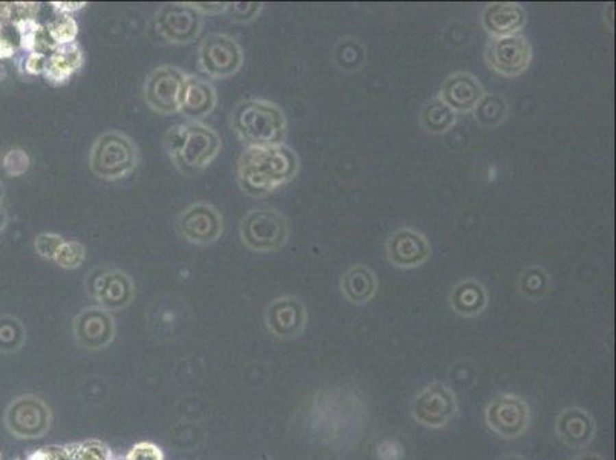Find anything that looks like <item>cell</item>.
<instances>
[{"label": "cell", "instance_id": "obj_22", "mask_svg": "<svg viewBox=\"0 0 616 460\" xmlns=\"http://www.w3.org/2000/svg\"><path fill=\"white\" fill-rule=\"evenodd\" d=\"M341 291L353 306H364L378 293V276L365 264H354L343 271L341 278Z\"/></svg>", "mask_w": 616, "mask_h": 460}, {"label": "cell", "instance_id": "obj_2", "mask_svg": "<svg viewBox=\"0 0 616 460\" xmlns=\"http://www.w3.org/2000/svg\"><path fill=\"white\" fill-rule=\"evenodd\" d=\"M221 137L203 121L175 125L164 135L169 158L184 177H195L204 172L221 152Z\"/></svg>", "mask_w": 616, "mask_h": 460}, {"label": "cell", "instance_id": "obj_25", "mask_svg": "<svg viewBox=\"0 0 616 460\" xmlns=\"http://www.w3.org/2000/svg\"><path fill=\"white\" fill-rule=\"evenodd\" d=\"M517 289L528 301H540L552 289V278L541 265H529L518 275Z\"/></svg>", "mask_w": 616, "mask_h": 460}, {"label": "cell", "instance_id": "obj_27", "mask_svg": "<svg viewBox=\"0 0 616 460\" xmlns=\"http://www.w3.org/2000/svg\"><path fill=\"white\" fill-rule=\"evenodd\" d=\"M333 57L343 73H358L367 63V49L358 38L345 37L336 43Z\"/></svg>", "mask_w": 616, "mask_h": 460}, {"label": "cell", "instance_id": "obj_20", "mask_svg": "<svg viewBox=\"0 0 616 460\" xmlns=\"http://www.w3.org/2000/svg\"><path fill=\"white\" fill-rule=\"evenodd\" d=\"M217 103V89L209 80L199 79L197 75H187L180 106V112L186 117L187 121H203L215 111Z\"/></svg>", "mask_w": 616, "mask_h": 460}, {"label": "cell", "instance_id": "obj_39", "mask_svg": "<svg viewBox=\"0 0 616 460\" xmlns=\"http://www.w3.org/2000/svg\"><path fill=\"white\" fill-rule=\"evenodd\" d=\"M574 460H604L600 455H595V452H582V455L576 456Z\"/></svg>", "mask_w": 616, "mask_h": 460}, {"label": "cell", "instance_id": "obj_17", "mask_svg": "<svg viewBox=\"0 0 616 460\" xmlns=\"http://www.w3.org/2000/svg\"><path fill=\"white\" fill-rule=\"evenodd\" d=\"M486 90L474 74L458 71L448 75L440 88L439 97L456 114H469L483 99Z\"/></svg>", "mask_w": 616, "mask_h": 460}, {"label": "cell", "instance_id": "obj_11", "mask_svg": "<svg viewBox=\"0 0 616 460\" xmlns=\"http://www.w3.org/2000/svg\"><path fill=\"white\" fill-rule=\"evenodd\" d=\"M177 232L184 241L193 245H212L221 238L224 218L221 212L207 202H197L180 212Z\"/></svg>", "mask_w": 616, "mask_h": 460}, {"label": "cell", "instance_id": "obj_37", "mask_svg": "<svg viewBox=\"0 0 616 460\" xmlns=\"http://www.w3.org/2000/svg\"><path fill=\"white\" fill-rule=\"evenodd\" d=\"M45 63H47V56L40 53H31L27 58V62H25V69L32 75L43 74Z\"/></svg>", "mask_w": 616, "mask_h": 460}, {"label": "cell", "instance_id": "obj_26", "mask_svg": "<svg viewBox=\"0 0 616 460\" xmlns=\"http://www.w3.org/2000/svg\"><path fill=\"white\" fill-rule=\"evenodd\" d=\"M474 119L483 129L498 128L509 115V101L503 94L486 93L474 109Z\"/></svg>", "mask_w": 616, "mask_h": 460}, {"label": "cell", "instance_id": "obj_28", "mask_svg": "<svg viewBox=\"0 0 616 460\" xmlns=\"http://www.w3.org/2000/svg\"><path fill=\"white\" fill-rule=\"evenodd\" d=\"M84 259H86V247L75 239H64L57 249L53 263L64 270H74L82 267Z\"/></svg>", "mask_w": 616, "mask_h": 460}, {"label": "cell", "instance_id": "obj_13", "mask_svg": "<svg viewBox=\"0 0 616 460\" xmlns=\"http://www.w3.org/2000/svg\"><path fill=\"white\" fill-rule=\"evenodd\" d=\"M203 25V14L192 8L189 2L161 5L155 14L158 34L172 45H189L197 40Z\"/></svg>", "mask_w": 616, "mask_h": 460}, {"label": "cell", "instance_id": "obj_1", "mask_svg": "<svg viewBox=\"0 0 616 460\" xmlns=\"http://www.w3.org/2000/svg\"><path fill=\"white\" fill-rule=\"evenodd\" d=\"M299 167V157L287 145L245 147L238 160L236 181L245 195L262 198L293 181Z\"/></svg>", "mask_w": 616, "mask_h": 460}, {"label": "cell", "instance_id": "obj_6", "mask_svg": "<svg viewBox=\"0 0 616 460\" xmlns=\"http://www.w3.org/2000/svg\"><path fill=\"white\" fill-rule=\"evenodd\" d=\"M244 51L235 37L221 32L206 36L198 47V66L210 79L224 80L239 73Z\"/></svg>", "mask_w": 616, "mask_h": 460}, {"label": "cell", "instance_id": "obj_5", "mask_svg": "<svg viewBox=\"0 0 616 460\" xmlns=\"http://www.w3.org/2000/svg\"><path fill=\"white\" fill-rule=\"evenodd\" d=\"M239 238L255 254H273L287 244L290 223L282 212L273 207H258L241 218Z\"/></svg>", "mask_w": 616, "mask_h": 460}, {"label": "cell", "instance_id": "obj_7", "mask_svg": "<svg viewBox=\"0 0 616 460\" xmlns=\"http://www.w3.org/2000/svg\"><path fill=\"white\" fill-rule=\"evenodd\" d=\"M84 287L90 300L95 301L97 307L105 308L108 312L131 306L135 296L132 278L126 271L108 265H100L90 270Z\"/></svg>", "mask_w": 616, "mask_h": 460}, {"label": "cell", "instance_id": "obj_34", "mask_svg": "<svg viewBox=\"0 0 616 460\" xmlns=\"http://www.w3.org/2000/svg\"><path fill=\"white\" fill-rule=\"evenodd\" d=\"M3 166L5 171L12 175V177H21L29 167L28 154L22 151V149H12V151L5 155Z\"/></svg>", "mask_w": 616, "mask_h": 460}, {"label": "cell", "instance_id": "obj_14", "mask_svg": "<svg viewBox=\"0 0 616 460\" xmlns=\"http://www.w3.org/2000/svg\"><path fill=\"white\" fill-rule=\"evenodd\" d=\"M431 243L423 233L412 228H400L390 233L385 243L386 259L397 269L421 267L431 258Z\"/></svg>", "mask_w": 616, "mask_h": 460}, {"label": "cell", "instance_id": "obj_29", "mask_svg": "<svg viewBox=\"0 0 616 460\" xmlns=\"http://www.w3.org/2000/svg\"><path fill=\"white\" fill-rule=\"evenodd\" d=\"M77 32H79V25L71 16H60L48 25V34L56 47L75 42Z\"/></svg>", "mask_w": 616, "mask_h": 460}, {"label": "cell", "instance_id": "obj_24", "mask_svg": "<svg viewBox=\"0 0 616 460\" xmlns=\"http://www.w3.org/2000/svg\"><path fill=\"white\" fill-rule=\"evenodd\" d=\"M420 125L428 134L443 135L457 125V114L440 97H434L421 108Z\"/></svg>", "mask_w": 616, "mask_h": 460}, {"label": "cell", "instance_id": "obj_19", "mask_svg": "<svg viewBox=\"0 0 616 460\" xmlns=\"http://www.w3.org/2000/svg\"><path fill=\"white\" fill-rule=\"evenodd\" d=\"M555 431L569 448H584L595 437L596 424L592 414L584 408L569 407L556 417Z\"/></svg>", "mask_w": 616, "mask_h": 460}, {"label": "cell", "instance_id": "obj_36", "mask_svg": "<svg viewBox=\"0 0 616 460\" xmlns=\"http://www.w3.org/2000/svg\"><path fill=\"white\" fill-rule=\"evenodd\" d=\"M189 5L192 8H195L199 14H221V12H225L227 5L225 2H189Z\"/></svg>", "mask_w": 616, "mask_h": 460}, {"label": "cell", "instance_id": "obj_21", "mask_svg": "<svg viewBox=\"0 0 616 460\" xmlns=\"http://www.w3.org/2000/svg\"><path fill=\"white\" fill-rule=\"evenodd\" d=\"M449 307L462 317H477L482 315L489 302L488 290L476 278L458 281L449 291Z\"/></svg>", "mask_w": 616, "mask_h": 460}, {"label": "cell", "instance_id": "obj_18", "mask_svg": "<svg viewBox=\"0 0 616 460\" xmlns=\"http://www.w3.org/2000/svg\"><path fill=\"white\" fill-rule=\"evenodd\" d=\"M528 25V12L517 2H492L482 12V27L491 38L520 34Z\"/></svg>", "mask_w": 616, "mask_h": 460}, {"label": "cell", "instance_id": "obj_38", "mask_svg": "<svg viewBox=\"0 0 616 460\" xmlns=\"http://www.w3.org/2000/svg\"><path fill=\"white\" fill-rule=\"evenodd\" d=\"M51 6H53V8L57 12H60L62 16H71V12H75V11L82 10L83 6H86V3H84V2H80V3H74V2H53V3H51Z\"/></svg>", "mask_w": 616, "mask_h": 460}, {"label": "cell", "instance_id": "obj_10", "mask_svg": "<svg viewBox=\"0 0 616 460\" xmlns=\"http://www.w3.org/2000/svg\"><path fill=\"white\" fill-rule=\"evenodd\" d=\"M457 398L443 382H431L421 388L411 402V416L426 428H443L457 416Z\"/></svg>", "mask_w": 616, "mask_h": 460}, {"label": "cell", "instance_id": "obj_8", "mask_svg": "<svg viewBox=\"0 0 616 460\" xmlns=\"http://www.w3.org/2000/svg\"><path fill=\"white\" fill-rule=\"evenodd\" d=\"M187 74L172 64H161L147 74L143 83V99L153 112L171 115L180 112Z\"/></svg>", "mask_w": 616, "mask_h": 460}, {"label": "cell", "instance_id": "obj_9", "mask_svg": "<svg viewBox=\"0 0 616 460\" xmlns=\"http://www.w3.org/2000/svg\"><path fill=\"white\" fill-rule=\"evenodd\" d=\"M532 58V43L523 34L491 38L484 48L486 64L504 79L523 75L529 69Z\"/></svg>", "mask_w": 616, "mask_h": 460}, {"label": "cell", "instance_id": "obj_30", "mask_svg": "<svg viewBox=\"0 0 616 460\" xmlns=\"http://www.w3.org/2000/svg\"><path fill=\"white\" fill-rule=\"evenodd\" d=\"M262 8L264 3L261 2H229L225 14L236 23H250L258 19Z\"/></svg>", "mask_w": 616, "mask_h": 460}, {"label": "cell", "instance_id": "obj_4", "mask_svg": "<svg viewBox=\"0 0 616 460\" xmlns=\"http://www.w3.org/2000/svg\"><path fill=\"white\" fill-rule=\"evenodd\" d=\"M140 161L137 145L120 131H106L94 141L89 151V167L97 178L116 183L127 178Z\"/></svg>", "mask_w": 616, "mask_h": 460}, {"label": "cell", "instance_id": "obj_33", "mask_svg": "<svg viewBox=\"0 0 616 460\" xmlns=\"http://www.w3.org/2000/svg\"><path fill=\"white\" fill-rule=\"evenodd\" d=\"M23 341L22 324L16 319L0 321V346L17 347Z\"/></svg>", "mask_w": 616, "mask_h": 460}, {"label": "cell", "instance_id": "obj_15", "mask_svg": "<svg viewBox=\"0 0 616 460\" xmlns=\"http://www.w3.org/2000/svg\"><path fill=\"white\" fill-rule=\"evenodd\" d=\"M308 313L297 296H280L265 308V324L276 338H297L307 327Z\"/></svg>", "mask_w": 616, "mask_h": 460}, {"label": "cell", "instance_id": "obj_12", "mask_svg": "<svg viewBox=\"0 0 616 460\" xmlns=\"http://www.w3.org/2000/svg\"><path fill=\"white\" fill-rule=\"evenodd\" d=\"M486 425L503 439H517L528 430L530 408L526 400L517 394H498L484 410Z\"/></svg>", "mask_w": 616, "mask_h": 460}, {"label": "cell", "instance_id": "obj_16", "mask_svg": "<svg viewBox=\"0 0 616 460\" xmlns=\"http://www.w3.org/2000/svg\"><path fill=\"white\" fill-rule=\"evenodd\" d=\"M75 341L84 348L100 350L111 344L115 336V319L105 308L89 307L74 321Z\"/></svg>", "mask_w": 616, "mask_h": 460}, {"label": "cell", "instance_id": "obj_40", "mask_svg": "<svg viewBox=\"0 0 616 460\" xmlns=\"http://www.w3.org/2000/svg\"><path fill=\"white\" fill-rule=\"evenodd\" d=\"M498 460H526V459L520 455H506V456H502Z\"/></svg>", "mask_w": 616, "mask_h": 460}, {"label": "cell", "instance_id": "obj_23", "mask_svg": "<svg viewBox=\"0 0 616 460\" xmlns=\"http://www.w3.org/2000/svg\"><path fill=\"white\" fill-rule=\"evenodd\" d=\"M83 64L82 48L75 42L58 45L47 57L43 74L53 85H64Z\"/></svg>", "mask_w": 616, "mask_h": 460}, {"label": "cell", "instance_id": "obj_35", "mask_svg": "<svg viewBox=\"0 0 616 460\" xmlns=\"http://www.w3.org/2000/svg\"><path fill=\"white\" fill-rule=\"evenodd\" d=\"M126 460H163V455L155 445L140 444L129 451Z\"/></svg>", "mask_w": 616, "mask_h": 460}, {"label": "cell", "instance_id": "obj_31", "mask_svg": "<svg viewBox=\"0 0 616 460\" xmlns=\"http://www.w3.org/2000/svg\"><path fill=\"white\" fill-rule=\"evenodd\" d=\"M71 460H111V451L100 442H86L69 448Z\"/></svg>", "mask_w": 616, "mask_h": 460}, {"label": "cell", "instance_id": "obj_3", "mask_svg": "<svg viewBox=\"0 0 616 460\" xmlns=\"http://www.w3.org/2000/svg\"><path fill=\"white\" fill-rule=\"evenodd\" d=\"M230 126L247 147L284 145L287 117L276 103L265 99H244L230 114Z\"/></svg>", "mask_w": 616, "mask_h": 460}, {"label": "cell", "instance_id": "obj_32", "mask_svg": "<svg viewBox=\"0 0 616 460\" xmlns=\"http://www.w3.org/2000/svg\"><path fill=\"white\" fill-rule=\"evenodd\" d=\"M63 241H64V238L62 235H58V233L43 232V233H38V235L36 237L34 247L37 250V254L42 258L53 261L57 249L60 247V244Z\"/></svg>", "mask_w": 616, "mask_h": 460}]
</instances>
